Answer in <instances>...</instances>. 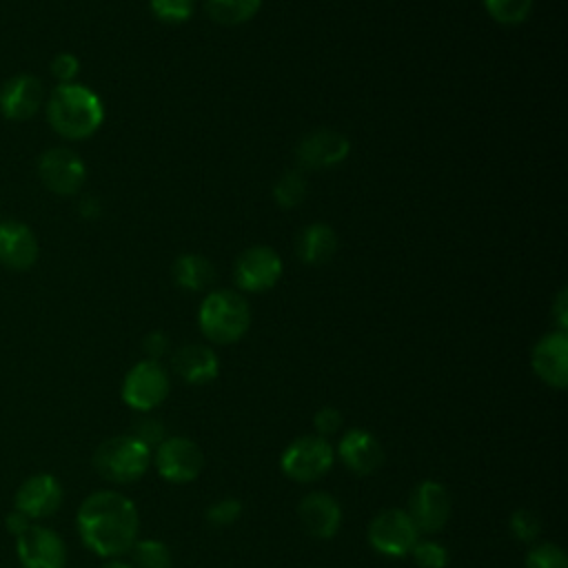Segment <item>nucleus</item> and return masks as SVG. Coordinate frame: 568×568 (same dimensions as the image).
I'll list each match as a JSON object with an SVG mask.
<instances>
[{"instance_id": "nucleus-17", "label": "nucleus", "mask_w": 568, "mask_h": 568, "mask_svg": "<svg viewBox=\"0 0 568 568\" xmlns=\"http://www.w3.org/2000/svg\"><path fill=\"white\" fill-rule=\"evenodd\" d=\"M297 517L311 537L331 539L342 526V506L333 495L315 490L297 504Z\"/></svg>"}, {"instance_id": "nucleus-31", "label": "nucleus", "mask_w": 568, "mask_h": 568, "mask_svg": "<svg viewBox=\"0 0 568 568\" xmlns=\"http://www.w3.org/2000/svg\"><path fill=\"white\" fill-rule=\"evenodd\" d=\"M240 515H242V504L235 497H224L206 508V521L217 528L235 524L240 519Z\"/></svg>"}, {"instance_id": "nucleus-24", "label": "nucleus", "mask_w": 568, "mask_h": 568, "mask_svg": "<svg viewBox=\"0 0 568 568\" xmlns=\"http://www.w3.org/2000/svg\"><path fill=\"white\" fill-rule=\"evenodd\" d=\"M131 557L135 568H171L173 557L164 541L160 539H140L131 546Z\"/></svg>"}, {"instance_id": "nucleus-11", "label": "nucleus", "mask_w": 568, "mask_h": 568, "mask_svg": "<svg viewBox=\"0 0 568 568\" xmlns=\"http://www.w3.org/2000/svg\"><path fill=\"white\" fill-rule=\"evenodd\" d=\"M450 495L448 488L439 481L426 479L415 486L408 499V515L419 532H437L446 526L450 517Z\"/></svg>"}, {"instance_id": "nucleus-27", "label": "nucleus", "mask_w": 568, "mask_h": 568, "mask_svg": "<svg viewBox=\"0 0 568 568\" xmlns=\"http://www.w3.org/2000/svg\"><path fill=\"white\" fill-rule=\"evenodd\" d=\"M410 555L419 568H446L450 561L448 548L435 539H417Z\"/></svg>"}, {"instance_id": "nucleus-21", "label": "nucleus", "mask_w": 568, "mask_h": 568, "mask_svg": "<svg viewBox=\"0 0 568 568\" xmlns=\"http://www.w3.org/2000/svg\"><path fill=\"white\" fill-rule=\"evenodd\" d=\"M337 251V235L326 224H311L297 237V255L306 264H324Z\"/></svg>"}, {"instance_id": "nucleus-37", "label": "nucleus", "mask_w": 568, "mask_h": 568, "mask_svg": "<svg viewBox=\"0 0 568 568\" xmlns=\"http://www.w3.org/2000/svg\"><path fill=\"white\" fill-rule=\"evenodd\" d=\"M27 526H29V519H27L24 515H20L18 510H13V513L7 517V528H9L13 535L22 532Z\"/></svg>"}, {"instance_id": "nucleus-5", "label": "nucleus", "mask_w": 568, "mask_h": 568, "mask_svg": "<svg viewBox=\"0 0 568 568\" xmlns=\"http://www.w3.org/2000/svg\"><path fill=\"white\" fill-rule=\"evenodd\" d=\"M335 462V448L326 437L302 435L295 437L280 457L282 473L300 484L315 481L324 477Z\"/></svg>"}, {"instance_id": "nucleus-26", "label": "nucleus", "mask_w": 568, "mask_h": 568, "mask_svg": "<svg viewBox=\"0 0 568 568\" xmlns=\"http://www.w3.org/2000/svg\"><path fill=\"white\" fill-rule=\"evenodd\" d=\"M484 4L499 24H519L532 9V0H484Z\"/></svg>"}, {"instance_id": "nucleus-25", "label": "nucleus", "mask_w": 568, "mask_h": 568, "mask_svg": "<svg viewBox=\"0 0 568 568\" xmlns=\"http://www.w3.org/2000/svg\"><path fill=\"white\" fill-rule=\"evenodd\" d=\"M273 195L282 209H293L306 197V180L302 178V173L288 171L275 182Z\"/></svg>"}, {"instance_id": "nucleus-3", "label": "nucleus", "mask_w": 568, "mask_h": 568, "mask_svg": "<svg viewBox=\"0 0 568 568\" xmlns=\"http://www.w3.org/2000/svg\"><path fill=\"white\" fill-rule=\"evenodd\" d=\"M197 322L206 339L215 344H233L246 333L251 308L240 293L213 291L204 297Z\"/></svg>"}, {"instance_id": "nucleus-1", "label": "nucleus", "mask_w": 568, "mask_h": 568, "mask_svg": "<svg viewBox=\"0 0 568 568\" xmlns=\"http://www.w3.org/2000/svg\"><path fill=\"white\" fill-rule=\"evenodd\" d=\"M78 532L100 557H120L138 541L135 504L115 490H95L78 508Z\"/></svg>"}, {"instance_id": "nucleus-9", "label": "nucleus", "mask_w": 568, "mask_h": 568, "mask_svg": "<svg viewBox=\"0 0 568 568\" xmlns=\"http://www.w3.org/2000/svg\"><path fill=\"white\" fill-rule=\"evenodd\" d=\"M16 550L22 568H64L67 548L51 528L29 524L16 535Z\"/></svg>"}, {"instance_id": "nucleus-12", "label": "nucleus", "mask_w": 568, "mask_h": 568, "mask_svg": "<svg viewBox=\"0 0 568 568\" xmlns=\"http://www.w3.org/2000/svg\"><path fill=\"white\" fill-rule=\"evenodd\" d=\"M235 284L242 291L260 293L277 284L282 275V260L268 246H251L240 253L235 262Z\"/></svg>"}, {"instance_id": "nucleus-20", "label": "nucleus", "mask_w": 568, "mask_h": 568, "mask_svg": "<svg viewBox=\"0 0 568 568\" xmlns=\"http://www.w3.org/2000/svg\"><path fill=\"white\" fill-rule=\"evenodd\" d=\"M173 371L186 382V384H206L217 377L220 362L213 348L204 344H184L173 355Z\"/></svg>"}, {"instance_id": "nucleus-14", "label": "nucleus", "mask_w": 568, "mask_h": 568, "mask_svg": "<svg viewBox=\"0 0 568 568\" xmlns=\"http://www.w3.org/2000/svg\"><path fill=\"white\" fill-rule=\"evenodd\" d=\"M44 102V84L31 73H18L0 87V113L7 120H29Z\"/></svg>"}, {"instance_id": "nucleus-35", "label": "nucleus", "mask_w": 568, "mask_h": 568, "mask_svg": "<svg viewBox=\"0 0 568 568\" xmlns=\"http://www.w3.org/2000/svg\"><path fill=\"white\" fill-rule=\"evenodd\" d=\"M166 348H169V339H166L164 333L153 331V333H149V335L144 337V351L149 353L151 359L158 362V357H162V355L166 353Z\"/></svg>"}, {"instance_id": "nucleus-32", "label": "nucleus", "mask_w": 568, "mask_h": 568, "mask_svg": "<svg viewBox=\"0 0 568 568\" xmlns=\"http://www.w3.org/2000/svg\"><path fill=\"white\" fill-rule=\"evenodd\" d=\"M131 435L135 439H140L144 446L153 448V446H160L164 439H166V430H164V424L162 419L158 417H142L133 424V430Z\"/></svg>"}, {"instance_id": "nucleus-39", "label": "nucleus", "mask_w": 568, "mask_h": 568, "mask_svg": "<svg viewBox=\"0 0 568 568\" xmlns=\"http://www.w3.org/2000/svg\"><path fill=\"white\" fill-rule=\"evenodd\" d=\"M102 568H133V566H131V564H124V561L113 559V561H106Z\"/></svg>"}, {"instance_id": "nucleus-18", "label": "nucleus", "mask_w": 568, "mask_h": 568, "mask_svg": "<svg viewBox=\"0 0 568 568\" xmlns=\"http://www.w3.org/2000/svg\"><path fill=\"white\" fill-rule=\"evenodd\" d=\"M33 231L18 220H0V264L9 271H27L38 260Z\"/></svg>"}, {"instance_id": "nucleus-23", "label": "nucleus", "mask_w": 568, "mask_h": 568, "mask_svg": "<svg viewBox=\"0 0 568 568\" xmlns=\"http://www.w3.org/2000/svg\"><path fill=\"white\" fill-rule=\"evenodd\" d=\"M260 4L262 0H206V11L217 24L235 27L251 20Z\"/></svg>"}, {"instance_id": "nucleus-22", "label": "nucleus", "mask_w": 568, "mask_h": 568, "mask_svg": "<svg viewBox=\"0 0 568 568\" xmlns=\"http://www.w3.org/2000/svg\"><path fill=\"white\" fill-rule=\"evenodd\" d=\"M215 277L213 264L204 255H180L173 264V280L178 286L186 291H202L206 288Z\"/></svg>"}, {"instance_id": "nucleus-33", "label": "nucleus", "mask_w": 568, "mask_h": 568, "mask_svg": "<svg viewBox=\"0 0 568 568\" xmlns=\"http://www.w3.org/2000/svg\"><path fill=\"white\" fill-rule=\"evenodd\" d=\"M80 71V62L73 53H58L53 60H51V73L53 78L60 82V84H69L75 80Z\"/></svg>"}, {"instance_id": "nucleus-28", "label": "nucleus", "mask_w": 568, "mask_h": 568, "mask_svg": "<svg viewBox=\"0 0 568 568\" xmlns=\"http://www.w3.org/2000/svg\"><path fill=\"white\" fill-rule=\"evenodd\" d=\"M526 568H568V559L561 546L544 541L528 550Z\"/></svg>"}, {"instance_id": "nucleus-8", "label": "nucleus", "mask_w": 568, "mask_h": 568, "mask_svg": "<svg viewBox=\"0 0 568 568\" xmlns=\"http://www.w3.org/2000/svg\"><path fill=\"white\" fill-rule=\"evenodd\" d=\"M171 382L155 359L138 362L122 382V399L135 410H151L169 395Z\"/></svg>"}, {"instance_id": "nucleus-4", "label": "nucleus", "mask_w": 568, "mask_h": 568, "mask_svg": "<svg viewBox=\"0 0 568 568\" xmlns=\"http://www.w3.org/2000/svg\"><path fill=\"white\" fill-rule=\"evenodd\" d=\"M151 464V448L129 435H115L104 439L93 453V468L100 477L129 484L140 479Z\"/></svg>"}, {"instance_id": "nucleus-16", "label": "nucleus", "mask_w": 568, "mask_h": 568, "mask_svg": "<svg viewBox=\"0 0 568 568\" xmlns=\"http://www.w3.org/2000/svg\"><path fill=\"white\" fill-rule=\"evenodd\" d=\"M348 140L339 131L333 129H317L302 138L295 149V158L300 166L306 169H328L339 164L348 155Z\"/></svg>"}, {"instance_id": "nucleus-15", "label": "nucleus", "mask_w": 568, "mask_h": 568, "mask_svg": "<svg viewBox=\"0 0 568 568\" xmlns=\"http://www.w3.org/2000/svg\"><path fill=\"white\" fill-rule=\"evenodd\" d=\"M532 371L541 382L552 388H566L568 384V337L564 331H552L544 335L530 357Z\"/></svg>"}, {"instance_id": "nucleus-10", "label": "nucleus", "mask_w": 568, "mask_h": 568, "mask_svg": "<svg viewBox=\"0 0 568 568\" xmlns=\"http://www.w3.org/2000/svg\"><path fill=\"white\" fill-rule=\"evenodd\" d=\"M38 175L49 191L58 195H73L84 184L87 169L80 155L71 149H49L38 160Z\"/></svg>"}, {"instance_id": "nucleus-38", "label": "nucleus", "mask_w": 568, "mask_h": 568, "mask_svg": "<svg viewBox=\"0 0 568 568\" xmlns=\"http://www.w3.org/2000/svg\"><path fill=\"white\" fill-rule=\"evenodd\" d=\"M80 211H82V215H84V217H95V215L100 213L98 200H93V197H84V200H82Z\"/></svg>"}, {"instance_id": "nucleus-36", "label": "nucleus", "mask_w": 568, "mask_h": 568, "mask_svg": "<svg viewBox=\"0 0 568 568\" xmlns=\"http://www.w3.org/2000/svg\"><path fill=\"white\" fill-rule=\"evenodd\" d=\"M568 302H566V291H559L557 300H555V317H557V326L559 331L566 333V324H568Z\"/></svg>"}, {"instance_id": "nucleus-2", "label": "nucleus", "mask_w": 568, "mask_h": 568, "mask_svg": "<svg viewBox=\"0 0 568 568\" xmlns=\"http://www.w3.org/2000/svg\"><path fill=\"white\" fill-rule=\"evenodd\" d=\"M47 120L62 138L84 140L100 129L104 106L89 87L75 82L58 84L47 100Z\"/></svg>"}, {"instance_id": "nucleus-30", "label": "nucleus", "mask_w": 568, "mask_h": 568, "mask_svg": "<svg viewBox=\"0 0 568 568\" xmlns=\"http://www.w3.org/2000/svg\"><path fill=\"white\" fill-rule=\"evenodd\" d=\"M510 532H513V537H517L519 541L530 544V541H535V539L539 537V532H541V521H539V517H537L532 510L519 508V510H515V513L510 515Z\"/></svg>"}, {"instance_id": "nucleus-29", "label": "nucleus", "mask_w": 568, "mask_h": 568, "mask_svg": "<svg viewBox=\"0 0 568 568\" xmlns=\"http://www.w3.org/2000/svg\"><path fill=\"white\" fill-rule=\"evenodd\" d=\"M151 11L162 22L180 24L191 18L193 0H151Z\"/></svg>"}, {"instance_id": "nucleus-7", "label": "nucleus", "mask_w": 568, "mask_h": 568, "mask_svg": "<svg viewBox=\"0 0 568 568\" xmlns=\"http://www.w3.org/2000/svg\"><path fill=\"white\" fill-rule=\"evenodd\" d=\"M153 464L160 477L169 484H189L202 473L204 453L189 437H166L160 446H155Z\"/></svg>"}, {"instance_id": "nucleus-19", "label": "nucleus", "mask_w": 568, "mask_h": 568, "mask_svg": "<svg viewBox=\"0 0 568 568\" xmlns=\"http://www.w3.org/2000/svg\"><path fill=\"white\" fill-rule=\"evenodd\" d=\"M337 455L348 470L355 475H371L384 462V448L368 430L351 428L337 444Z\"/></svg>"}, {"instance_id": "nucleus-6", "label": "nucleus", "mask_w": 568, "mask_h": 568, "mask_svg": "<svg viewBox=\"0 0 568 568\" xmlns=\"http://www.w3.org/2000/svg\"><path fill=\"white\" fill-rule=\"evenodd\" d=\"M419 539L410 515L402 508H386L368 524V544L384 557H406Z\"/></svg>"}, {"instance_id": "nucleus-13", "label": "nucleus", "mask_w": 568, "mask_h": 568, "mask_svg": "<svg viewBox=\"0 0 568 568\" xmlns=\"http://www.w3.org/2000/svg\"><path fill=\"white\" fill-rule=\"evenodd\" d=\"M62 504V486L49 473H38L27 477L13 497V506L27 519L51 517Z\"/></svg>"}, {"instance_id": "nucleus-34", "label": "nucleus", "mask_w": 568, "mask_h": 568, "mask_svg": "<svg viewBox=\"0 0 568 568\" xmlns=\"http://www.w3.org/2000/svg\"><path fill=\"white\" fill-rule=\"evenodd\" d=\"M313 426L320 437H328L342 428V415L337 408L324 406L313 415Z\"/></svg>"}]
</instances>
